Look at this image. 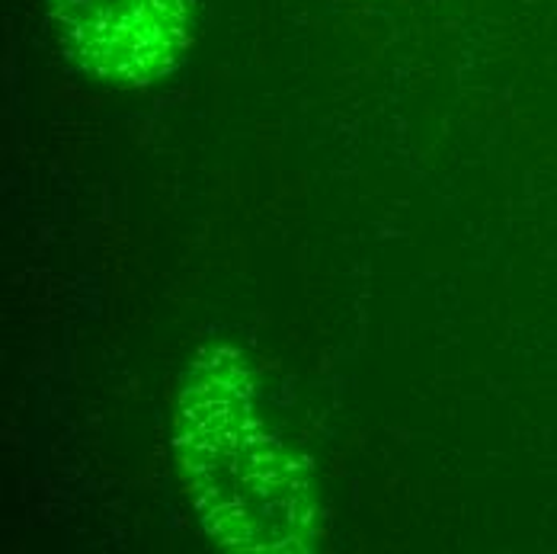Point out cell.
Segmentation results:
<instances>
[{"label": "cell", "mask_w": 557, "mask_h": 554, "mask_svg": "<svg viewBox=\"0 0 557 554\" xmlns=\"http://www.w3.org/2000/svg\"><path fill=\"white\" fill-rule=\"evenodd\" d=\"M173 455L193 509L222 549L301 554L321 542V503L301 458L260 414L234 346H209L183 376Z\"/></svg>", "instance_id": "6da1fadb"}, {"label": "cell", "mask_w": 557, "mask_h": 554, "mask_svg": "<svg viewBox=\"0 0 557 554\" xmlns=\"http://www.w3.org/2000/svg\"><path fill=\"white\" fill-rule=\"evenodd\" d=\"M64 56L115 87H148L183 61L193 0H49Z\"/></svg>", "instance_id": "7a4b0ae2"}]
</instances>
